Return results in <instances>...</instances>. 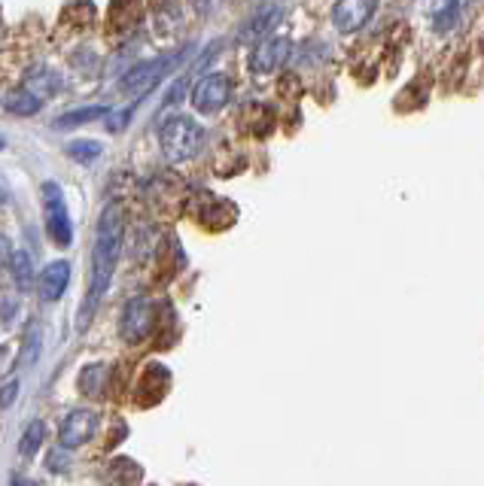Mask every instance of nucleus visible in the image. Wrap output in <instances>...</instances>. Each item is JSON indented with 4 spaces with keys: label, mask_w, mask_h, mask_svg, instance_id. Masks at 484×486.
Wrapping results in <instances>:
<instances>
[{
    "label": "nucleus",
    "mask_w": 484,
    "mask_h": 486,
    "mask_svg": "<svg viewBox=\"0 0 484 486\" xmlns=\"http://www.w3.org/2000/svg\"><path fill=\"white\" fill-rule=\"evenodd\" d=\"M122 241H125V216H122V207L113 200V204L104 207L101 219H98L95 246H91L89 292H86V301H82L80 320H76V331L89 328L91 316H95L98 304H101L104 292L113 280V271H117V261L122 256Z\"/></svg>",
    "instance_id": "nucleus-1"
},
{
    "label": "nucleus",
    "mask_w": 484,
    "mask_h": 486,
    "mask_svg": "<svg viewBox=\"0 0 484 486\" xmlns=\"http://www.w3.org/2000/svg\"><path fill=\"white\" fill-rule=\"evenodd\" d=\"M4 104H6V110H10V113L30 115V113H37V110H40V104H43V100L37 98V95H30L28 89H22V91H13V95L6 98Z\"/></svg>",
    "instance_id": "nucleus-16"
},
{
    "label": "nucleus",
    "mask_w": 484,
    "mask_h": 486,
    "mask_svg": "<svg viewBox=\"0 0 484 486\" xmlns=\"http://www.w3.org/2000/svg\"><path fill=\"white\" fill-rule=\"evenodd\" d=\"M98 429V414L91 411H71L61 420V429H58V441L61 447L73 450V447L86 444Z\"/></svg>",
    "instance_id": "nucleus-8"
},
{
    "label": "nucleus",
    "mask_w": 484,
    "mask_h": 486,
    "mask_svg": "<svg viewBox=\"0 0 484 486\" xmlns=\"http://www.w3.org/2000/svg\"><path fill=\"white\" fill-rule=\"evenodd\" d=\"M6 261H10V241H6V237L0 234V271H4Z\"/></svg>",
    "instance_id": "nucleus-24"
},
{
    "label": "nucleus",
    "mask_w": 484,
    "mask_h": 486,
    "mask_svg": "<svg viewBox=\"0 0 484 486\" xmlns=\"http://www.w3.org/2000/svg\"><path fill=\"white\" fill-rule=\"evenodd\" d=\"M15 396H19V380H10L4 389H0V407H10Z\"/></svg>",
    "instance_id": "nucleus-23"
},
{
    "label": "nucleus",
    "mask_w": 484,
    "mask_h": 486,
    "mask_svg": "<svg viewBox=\"0 0 484 486\" xmlns=\"http://www.w3.org/2000/svg\"><path fill=\"white\" fill-rule=\"evenodd\" d=\"M152 328V301L150 298H132L122 311L119 320V335L125 337L128 344H141L143 337L150 335Z\"/></svg>",
    "instance_id": "nucleus-6"
},
{
    "label": "nucleus",
    "mask_w": 484,
    "mask_h": 486,
    "mask_svg": "<svg viewBox=\"0 0 484 486\" xmlns=\"http://www.w3.org/2000/svg\"><path fill=\"white\" fill-rule=\"evenodd\" d=\"M40 200H43L46 231H49V237L58 246H71V241H73V222H71V213H67L65 192H61L58 183L46 180L43 192H40Z\"/></svg>",
    "instance_id": "nucleus-3"
},
{
    "label": "nucleus",
    "mask_w": 484,
    "mask_h": 486,
    "mask_svg": "<svg viewBox=\"0 0 484 486\" xmlns=\"http://www.w3.org/2000/svg\"><path fill=\"white\" fill-rule=\"evenodd\" d=\"M43 435H46V429H43V422L40 420H34L30 426L25 429V435H22V444H19V453L22 456H34L37 450H40V444H43Z\"/></svg>",
    "instance_id": "nucleus-17"
},
{
    "label": "nucleus",
    "mask_w": 484,
    "mask_h": 486,
    "mask_svg": "<svg viewBox=\"0 0 484 486\" xmlns=\"http://www.w3.org/2000/svg\"><path fill=\"white\" fill-rule=\"evenodd\" d=\"M104 380H107V365H86L80 374V389L86 396L98 398L104 392Z\"/></svg>",
    "instance_id": "nucleus-15"
},
{
    "label": "nucleus",
    "mask_w": 484,
    "mask_h": 486,
    "mask_svg": "<svg viewBox=\"0 0 484 486\" xmlns=\"http://www.w3.org/2000/svg\"><path fill=\"white\" fill-rule=\"evenodd\" d=\"M67 283H71V261L58 259L49 261L37 277V292H40L43 301H58L67 292Z\"/></svg>",
    "instance_id": "nucleus-10"
},
{
    "label": "nucleus",
    "mask_w": 484,
    "mask_h": 486,
    "mask_svg": "<svg viewBox=\"0 0 484 486\" xmlns=\"http://www.w3.org/2000/svg\"><path fill=\"white\" fill-rule=\"evenodd\" d=\"M204 143V128L198 125L192 115H168L159 128V146H161V156H165L171 165H183V161L195 158L198 149Z\"/></svg>",
    "instance_id": "nucleus-2"
},
{
    "label": "nucleus",
    "mask_w": 484,
    "mask_h": 486,
    "mask_svg": "<svg viewBox=\"0 0 484 486\" xmlns=\"http://www.w3.org/2000/svg\"><path fill=\"white\" fill-rule=\"evenodd\" d=\"M110 113V107H82V110H71V113H65L61 119L52 122V128H58V131H65V128H76V125H86V122H95L98 115H107Z\"/></svg>",
    "instance_id": "nucleus-12"
},
{
    "label": "nucleus",
    "mask_w": 484,
    "mask_h": 486,
    "mask_svg": "<svg viewBox=\"0 0 484 486\" xmlns=\"http://www.w3.org/2000/svg\"><path fill=\"white\" fill-rule=\"evenodd\" d=\"M281 21V6H272V10L256 13L253 19H247V25H241L238 30V43H253V40H263V37L272 34V28Z\"/></svg>",
    "instance_id": "nucleus-11"
},
{
    "label": "nucleus",
    "mask_w": 484,
    "mask_h": 486,
    "mask_svg": "<svg viewBox=\"0 0 484 486\" xmlns=\"http://www.w3.org/2000/svg\"><path fill=\"white\" fill-rule=\"evenodd\" d=\"M15 313H19V298L10 289H0V320H4L6 328L15 322Z\"/></svg>",
    "instance_id": "nucleus-20"
},
{
    "label": "nucleus",
    "mask_w": 484,
    "mask_h": 486,
    "mask_svg": "<svg viewBox=\"0 0 484 486\" xmlns=\"http://www.w3.org/2000/svg\"><path fill=\"white\" fill-rule=\"evenodd\" d=\"M186 55V49L177 52V55H165V58H152V61H143V64H134L132 71L119 80V89L125 91V95H141V91H150L156 82L171 71V64L177 61H183Z\"/></svg>",
    "instance_id": "nucleus-5"
},
{
    "label": "nucleus",
    "mask_w": 484,
    "mask_h": 486,
    "mask_svg": "<svg viewBox=\"0 0 484 486\" xmlns=\"http://www.w3.org/2000/svg\"><path fill=\"white\" fill-rule=\"evenodd\" d=\"M375 13V0H338L333 10V25L341 34H353L372 19Z\"/></svg>",
    "instance_id": "nucleus-9"
},
{
    "label": "nucleus",
    "mask_w": 484,
    "mask_h": 486,
    "mask_svg": "<svg viewBox=\"0 0 484 486\" xmlns=\"http://www.w3.org/2000/svg\"><path fill=\"white\" fill-rule=\"evenodd\" d=\"M4 200H6V195H4V189H0V204H4Z\"/></svg>",
    "instance_id": "nucleus-27"
},
{
    "label": "nucleus",
    "mask_w": 484,
    "mask_h": 486,
    "mask_svg": "<svg viewBox=\"0 0 484 486\" xmlns=\"http://www.w3.org/2000/svg\"><path fill=\"white\" fill-rule=\"evenodd\" d=\"M65 152L71 158L80 161V165H95V161L101 158L104 146L98 143V141H71V143L65 146Z\"/></svg>",
    "instance_id": "nucleus-14"
},
{
    "label": "nucleus",
    "mask_w": 484,
    "mask_h": 486,
    "mask_svg": "<svg viewBox=\"0 0 484 486\" xmlns=\"http://www.w3.org/2000/svg\"><path fill=\"white\" fill-rule=\"evenodd\" d=\"M67 462H71L67 447H56V450L46 456V468H49V472H67Z\"/></svg>",
    "instance_id": "nucleus-21"
},
{
    "label": "nucleus",
    "mask_w": 484,
    "mask_h": 486,
    "mask_svg": "<svg viewBox=\"0 0 484 486\" xmlns=\"http://www.w3.org/2000/svg\"><path fill=\"white\" fill-rule=\"evenodd\" d=\"M290 52H293V43L287 37H263L256 43V49L250 52V67L256 73H272V71H281L287 64Z\"/></svg>",
    "instance_id": "nucleus-7"
},
{
    "label": "nucleus",
    "mask_w": 484,
    "mask_h": 486,
    "mask_svg": "<svg viewBox=\"0 0 484 486\" xmlns=\"http://www.w3.org/2000/svg\"><path fill=\"white\" fill-rule=\"evenodd\" d=\"M37 353H40V326H30L28 337H25V346H22L19 365H34V362H37Z\"/></svg>",
    "instance_id": "nucleus-19"
},
{
    "label": "nucleus",
    "mask_w": 484,
    "mask_h": 486,
    "mask_svg": "<svg viewBox=\"0 0 484 486\" xmlns=\"http://www.w3.org/2000/svg\"><path fill=\"white\" fill-rule=\"evenodd\" d=\"M4 146H6V143H4V141H0V149H4Z\"/></svg>",
    "instance_id": "nucleus-28"
},
{
    "label": "nucleus",
    "mask_w": 484,
    "mask_h": 486,
    "mask_svg": "<svg viewBox=\"0 0 484 486\" xmlns=\"http://www.w3.org/2000/svg\"><path fill=\"white\" fill-rule=\"evenodd\" d=\"M457 19H460V0H448L445 10L436 13V30H439V34H448V30L457 25Z\"/></svg>",
    "instance_id": "nucleus-18"
},
{
    "label": "nucleus",
    "mask_w": 484,
    "mask_h": 486,
    "mask_svg": "<svg viewBox=\"0 0 484 486\" xmlns=\"http://www.w3.org/2000/svg\"><path fill=\"white\" fill-rule=\"evenodd\" d=\"M189 98H192V107L202 115H213L232 100V80L222 73H207L192 86Z\"/></svg>",
    "instance_id": "nucleus-4"
},
{
    "label": "nucleus",
    "mask_w": 484,
    "mask_h": 486,
    "mask_svg": "<svg viewBox=\"0 0 484 486\" xmlns=\"http://www.w3.org/2000/svg\"><path fill=\"white\" fill-rule=\"evenodd\" d=\"M13 486H28V483L22 481V477H13Z\"/></svg>",
    "instance_id": "nucleus-25"
},
{
    "label": "nucleus",
    "mask_w": 484,
    "mask_h": 486,
    "mask_svg": "<svg viewBox=\"0 0 484 486\" xmlns=\"http://www.w3.org/2000/svg\"><path fill=\"white\" fill-rule=\"evenodd\" d=\"M6 356V346H0V359H4Z\"/></svg>",
    "instance_id": "nucleus-26"
},
{
    "label": "nucleus",
    "mask_w": 484,
    "mask_h": 486,
    "mask_svg": "<svg viewBox=\"0 0 484 486\" xmlns=\"http://www.w3.org/2000/svg\"><path fill=\"white\" fill-rule=\"evenodd\" d=\"M189 4L198 15H213L222 4H226V0H189Z\"/></svg>",
    "instance_id": "nucleus-22"
},
{
    "label": "nucleus",
    "mask_w": 484,
    "mask_h": 486,
    "mask_svg": "<svg viewBox=\"0 0 484 486\" xmlns=\"http://www.w3.org/2000/svg\"><path fill=\"white\" fill-rule=\"evenodd\" d=\"M10 271H13V280H15V286L19 289H28L30 283H34V261H30V256L25 250H19V252H10Z\"/></svg>",
    "instance_id": "nucleus-13"
}]
</instances>
